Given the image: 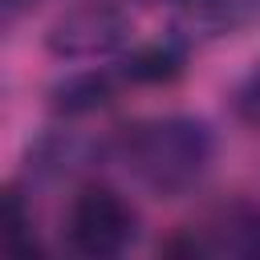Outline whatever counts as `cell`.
Returning <instances> with one entry per match:
<instances>
[{"instance_id":"cell-1","label":"cell","mask_w":260,"mask_h":260,"mask_svg":"<svg viewBox=\"0 0 260 260\" xmlns=\"http://www.w3.org/2000/svg\"><path fill=\"white\" fill-rule=\"evenodd\" d=\"M126 158L134 175L158 191V195H179L187 191L211 162V134L195 118H154L138 126L126 142Z\"/></svg>"},{"instance_id":"cell-2","label":"cell","mask_w":260,"mask_h":260,"mask_svg":"<svg viewBox=\"0 0 260 260\" xmlns=\"http://www.w3.org/2000/svg\"><path fill=\"white\" fill-rule=\"evenodd\" d=\"M134 236V215L110 187H85L69 207V244L81 256H114Z\"/></svg>"},{"instance_id":"cell-3","label":"cell","mask_w":260,"mask_h":260,"mask_svg":"<svg viewBox=\"0 0 260 260\" xmlns=\"http://www.w3.org/2000/svg\"><path fill=\"white\" fill-rule=\"evenodd\" d=\"M122 37H126V20H122L118 8H110V4H81V8H69L49 28V53L81 61V57L110 53L114 45H122Z\"/></svg>"},{"instance_id":"cell-4","label":"cell","mask_w":260,"mask_h":260,"mask_svg":"<svg viewBox=\"0 0 260 260\" xmlns=\"http://www.w3.org/2000/svg\"><path fill=\"white\" fill-rule=\"evenodd\" d=\"M110 102V77L102 73H77L53 89V106L61 114H89Z\"/></svg>"},{"instance_id":"cell-5","label":"cell","mask_w":260,"mask_h":260,"mask_svg":"<svg viewBox=\"0 0 260 260\" xmlns=\"http://www.w3.org/2000/svg\"><path fill=\"white\" fill-rule=\"evenodd\" d=\"M179 69H183V53H179L175 45H142V49L130 53V61H126V77H130V81H142V85L171 81Z\"/></svg>"},{"instance_id":"cell-6","label":"cell","mask_w":260,"mask_h":260,"mask_svg":"<svg viewBox=\"0 0 260 260\" xmlns=\"http://www.w3.org/2000/svg\"><path fill=\"white\" fill-rule=\"evenodd\" d=\"M248 102H252V114L260 118V73L252 77V93H248Z\"/></svg>"}]
</instances>
